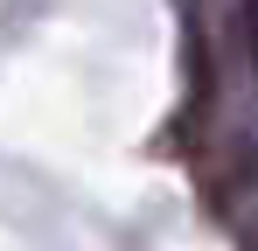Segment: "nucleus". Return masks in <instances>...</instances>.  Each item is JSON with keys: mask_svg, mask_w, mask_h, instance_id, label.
Returning a JSON list of instances; mask_svg holds the SVG:
<instances>
[{"mask_svg": "<svg viewBox=\"0 0 258 251\" xmlns=\"http://www.w3.org/2000/svg\"><path fill=\"white\" fill-rule=\"evenodd\" d=\"M251 35H258V0H251Z\"/></svg>", "mask_w": 258, "mask_h": 251, "instance_id": "nucleus-1", "label": "nucleus"}]
</instances>
